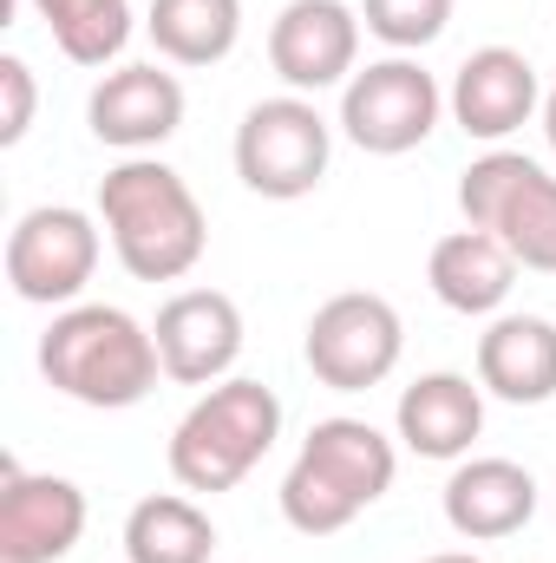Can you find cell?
<instances>
[{
	"mask_svg": "<svg viewBox=\"0 0 556 563\" xmlns=\"http://www.w3.org/2000/svg\"><path fill=\"white\" fill-rule=\"evenodd\" d=\"M99 223L132 282H184L210 243L197 190L164 157H125L99 177Z\"/></svg>",
	"mask_w": 556,
	"mask_h": 563,
	"instance_id": "cell-1",
	"label": "cell"
},
{
	"mask_svg": "<svg viewBox=\"0 0 556 563\" xmlns=\"http://www.w3.org/2000/svg\"><path fill=\"white\" fill-rule=\"evenodd\" d=\"M40 374L53 394L79 400V407L125 413L157 387L164 361H157V334L138 314H125L112 301H73L40 334Z\"/></svg>",
	"mask_w": 556,
	"mask_h": 563,
	"instance_id": "cell-2",
	"label": "cell"
},
{
	"mask_svg": "<svg viewBox=\"0 0 556 563\" xmlns=\"http://www.w3.org/2000/svg\"><path fill=\"white\" fill-rule=\"evenodd\" d=\"M393 472H400V452L380 426L347 420V413L314 420V432L301 439L281 478V518L301 538H334L393 492Z\"/></svg>",
	"mask_w": 556,
	"mask_h": 563,
	"instance_id": "cell-3",
	"label": "cell"
},
{
	"mask_svg": "<svg viewBox=\"0 0 556 563\" xmlns=\"http://www.w3.org/2000/svg\"><path fill=\"white\" fill-rule=\"evenodd\" d=\"M281 400L263 380H216L170 432V478L184 492H236L276 445Z\"/></svg>",
	"mask_w": 556,
	"mask_h": 563,
	"instance_id": "cell-4",
	"label": "cell"
},
{
	"mask_svg": "<svg viewBox=\"0 0 556 563\" xmlns=\"http://www.w3.org/2000/svg\"><path fill=\"white\" fill-rule=\"evenodd\" d=\"M458 210L471 230H491L518 269L556 276V177L524 151H485L458 177Z\"/></svg>",
	"mask_w": 556,
	"mask_h": 563,
	"instance_id": "cell-5",
	"label": "cell"
},
{
	"mask_svg": "<svg viewBox=\"0 0 556 563\" xmlns=\"http://www.w3.org/2000/svg\"><path fill=\"white\" fill-rule=\"evenodd\" d=\"M327 157H334V125L301 92L249 106L243 125H236V177L269 203L308 197L327 177Z\"/></svg>",
	"mask_w": 556,
	"mask_h": 563,
	"instance_id": "cell-6",
	"label": "cell"
},
{
	"mask_svg": "<svg viewBox=\"0 0 556 563\" xmlns=\"http://www.w3.org/2000/svg\"><path fill=\"white\" fill-rule=\"evenodd\" d=\"M400 347H407V328H400V308L387 295H367V288H347V295H327L308 321V367L321 387L334 394H367L380 387L393 367H400Z\"/></svg>",
	"mask_w": 556,
	"mask_h": 563,
	"instance_id": "cell-7",
	"label": "cell"
},
{
	"mask_svg": "<svg viewBox=\"0 0 556 563\" xmlns=\"http://www.w3.org/2000/svg\"><path fill=\"white\" fill-rule=\"evenodd\" d=\"M438 112H445V92L438 79L393 53V59H374L367 73H354L341 86V132L360 144L367 157H407L438 132Z\"/></svg>",
	"mask_w": 556,
	"mask_h": 563,
	"instance_id": "cell-8",
	"label": "cell"
},
{
	"mask_svg": "<svg viewBox=\"0 0 556 563\" xmlns=\"http://www.w3.org/2000/svg\"><path fill=\"white\" fill-rule=\"evenodd\" d=\"M99 269V223L73 203H40L7 230V282L33 308H66Z\"/></svg>",
	"mask_w": 556,
	"mask_h": 563,
	"instance_id": "cell-9",
	"label": "cell"
},
{
	"mask_svg": "<svg viewBox=\"0 0 556 563\" xmlns=\"http://www.w3.org/2000/svg\"><path fill=\"white\" fill-rule=\"evenodd\" d=\"M360 13L347 0H288L269 26V66L288 92H327L347 86L360 66Z\"/></svg>",
	"mask_w": 556,
	"mask_h": 563,
	"instance_id": "cell-10",
	"label": "cell"
},
{
	"mask_svg": "<svg viewBox=\"0 0 556 563\" xmlns=\"http://www.w3.org/2000/svg\"><path fill=\"white\" fill-rule=\"evenodd\" d=\"M86 538V492L53 472L0 465V563H59Z\"/></svg>",
	"mask_w": 556,
	"mask_h": 563,
	"instance_id": "cell-11",
	"label": "cell"
},
{
	"mask_svg": "<svg viewBox=\"0 0 556 563\" xmlns=\"http://www.w3.org/2000/svg\"><path fill=\"white\" fill-rule=\"evenodd\" d=\"M151 334H157V361L170 380L216 387V380H230V367L243 354V308L223 288H184L157 308Z\"/></svg>",
	"mask_w": 556,
	"mask_h": 563,
	"instance_id": "cell-12",
	"label": "cell"
},
{
	"mask_svg": "<svg viewBox=\"0 0 556 563\" xmlns=\"http://www.w3.org/2000/svg\"><path fill=\"white\" fill-rule=\"evenodd\" d=\"M452 119L465 139H511L537 119L544 92H537V66L518 53V46H478L458 73H452V92H445Z\"/></svg>",
	"mask_w": 556,
	"mask_h": 563,
	"instance_id": "cell-13",
	"label": "cell"
},
{
	"mask_svg": "<svg viewBox=\"0 0 556 563\" xmlns=\"http://www.w3.org/2000/svg\"><path fill=\"white\" fill-rule=\"evenodd\" d=\"M86 125H92L99 144L144 157V151H157L164 139H177V125H184V86L157 59L151 66H119V73H105L92 86Z\"/></svg>",
	"mask_w": 556,
	"mask_h": 563,
	"instance_id": "cell-14",
	"label": "cell"
},
{
	"mask_svg": "<svg viewBox=\"0 0 556 563\" xmlns=\"http://www.w3.org/2000/svg\"><path fill=\"white\" fill-rule=\"evenodd\" d=\"M537 518V478L518 459H458L445 478V525L465 544H498L518 538Z\"/></svg>",
	"mask_w": 556,
	"mask_h": 563,
	"instance_id": "cell-15",
	"label": "cell"
},
{
	"mask_svg": "<svg viewBox=\"0 0 556 563\" xmlns=\"http://www.w3.org/2000/svg\"><path fill=\"white\" fill-rule=\"evenodd\" d=\"M478 387L511 407L556 400V321L544 314H498L478 334Z\"/></svg>",
	"mask_w": 556,
	"mask_h": 563,
	"instance_id": "cell-16",
	"label": "cell"
},
{
	"mask_svg": "<svg viewBox=\"0 0 556 563\" xmlns=\"http://www.w3.org/2000/svg\"><path fill=\"white\" fill-rule=\"evenodd\" d=\"M400 445L419 459H465L471 439L485 432V387L465 374H419L400 394Z\"/></svg>",
	"mask_w": 556,
	"mask_h": 563,
	"instance_id": "cell-17",
	"label": "cell"
},
{
	"mask_svg": "<svg viewBox=\"0 0 556 563\" xmlns=\"http://www.w3.org/2000/svg\"><path fill=\"white\" fill-rule=\"evenodd\" d=\"M425 282H432V295L452 314H498L504 295H511V282H518V256L491 230H471L465 223V230H452V236L432 243Z\"/></svg>",
	"mask_w": 556,
	"mask_h": 563,
	"instance_id": "cell-18",
	"label": "cell"
},
{
	"mask_svg": "<svg viewBox=\"0 0 556 563\" xmlns=\"http://www.w3.org/2000/svg\"><path fill=\"white\" fill-rule=\"evenodd\" d=\"M144 33L170 66H216L243 40V0H151Z\"/></svg>",
	"mask_w": 556,
	"mask_h": 563,
	"instance_id": "cell-19",
	"label": "cell"
},
{
	"mask_svg": "<svg viewBox=\"0 0 556 563\" xmlns=\"http://www.w3.org/2000/svg\"><path fill=\"white\" fill-rule=\"evenodd\" d=\"M210 551H216V525L184 492L138 498L125 518V563H210Z\"/></svg>",
	"mask_w": 556,
	"mask_h": 563,
	"instance_id": "cell-20",
	"label": "cell"
},
{
	"mask_svg": "<svg viewBox=\"0 0 556 563\" xmlns=\"http://www.w3.org/2000/svg\"><path fill=\"white\" fill-rule=\"evenodd\" d=\"M33 13L73 66H112L132 40V0H33Z\"/></svg>",
	"mask_w": 556,
	"mask_h": 563,
	"instance_id": "cell-21",
	"label": "cell"
},
{
	"mask_svg": "<svg viewBox=\"0 0 556 563\" xmlns=\"http://www.w3.org/2000/svg\"><path fill=\"white\" fill-rule=\"evenodd\" d=\"M360 26L374 40H387L393 53H419V46H432L452 26V0H367Z\"/></svg>",
	"mask_w": 556,
	"mask_h": 563,
	"instance_id": "cell-22",
	"label": "cell"
},
{
	"mask_svg": "<svg viewBox=\"0 0 556 563\" xmlns=\"http://www.w3.org/2000/svg\"><path fill=\"white\" fill-rule=\"evenodd\" d=\"M0 99H7V112H0V144H20L26 132H33V106H40V92H33V66H26L20 53L0 59Z\"/></svg>",
	"mask_w": 556,
	"mask_h": 563,
	"instance_id": "cell-23",
	"label": "cell"
},
{
	"mask_svg": "<svg viewBox=\"0 0 556 563\" xmlns=\"http://www.w3.org/2000/svg\"><path fill=\"white\" fill-rule=\"evenodd\" d=\"M544 139H551V151H556V86L544 92Z\"/></svg>",
	"mask_w": 556,
	"mask_h": 563,
	"instance_id": "cell-24",
	"label": "cell"
},
{
	"mask_svg": "<svg viewBox=\"0 0 556 563\" xmlns=\"http://www.w3.org/2000/svg\"><path fill=\"white\" fill-rule=\"evenodd\" d=\"M419 563H485V558H471V551H438V558H419Z\"/></svg>",
	"mask_w": 556,
	"mask_h": 563,
	"instance_id": "cell-25",
	"label": "cell"
}]
</instances>
